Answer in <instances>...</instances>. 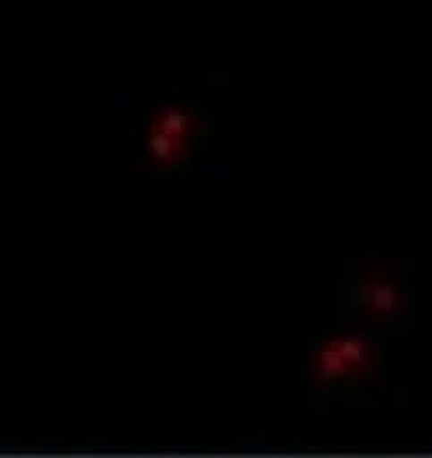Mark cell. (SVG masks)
I'll use <instances>...</instances> for the list:
<instances>
[{"instance_id": "2", "label": "cell", "mask_w": 432, "mask_h": 458, "mask_svg": "<svg viewBox=\"0 0 432 458\" xmlns=\"http://www.w3.org/2000/svg\"><path fill=\"white\" fill-rule=\"evenodd\" d=\"M390 335L345 327L331 328L309 343L302 378L317 400H345L385 371V341Z\"/></svg>"}, {"instance_id": "1", "label": "cell", "mask_w": 432, "mask_h": 458, "mask_svg": "<svg viewBox=\"0 0 432 458\" xmlns=\"http://www.w3.org/2000/svg\"><path fill=\"white\" fill-rule=\"evenodd\" d=\"M213 147L210 106L191 90H173L140 118V157L147 171L182 182L201 168Z\"/></svg>"}, {"instance_id": "3", "label": "cell", "mask_w": 432, "mask_h": 458, "mask_svg": "<svg viewBox=\"0 0 432 458\" xmlns=\"http://www.w3.org/2000/svg\"><path fill=\"white\" fill-rule=\"evenodd\" d=\"M411 305V291L402 276L383 267H361L347 279L341 319L345 327L390 335L404 327Z\"/></svg>"}]
</instances>
